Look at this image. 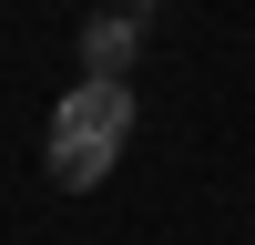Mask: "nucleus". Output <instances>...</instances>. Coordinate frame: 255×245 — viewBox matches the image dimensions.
Instances as JSON below:
<instances>
[{"label":"nucleus","instance_id":"f257e3e1","mask_svg":"<svg viewBox=\"0 0 255 245\" xmlns=\"http://www.w3.org/2000/svg\"><path fill=\"white\" fill-rule=\"evenodd\" d=\"M51 143H72V153H123L133 143V92L123 82H72L51 113Z\"/></svg>","mask_w":255,"mask_h":245},{"label":"nucleus","instance_id":"f03ea898","mask_svg":"<svg viewBox=\"0 0 255 245\" xmlns=\"http://www.w3.org/2000/svg\"><path fill=\"white\" fill-rule=\"evenodd\" d=\"M82 51H92V82H123V72H133V20H102Z\"/></svg>","mask_w":255,"mask_h":245}]
</instances>
